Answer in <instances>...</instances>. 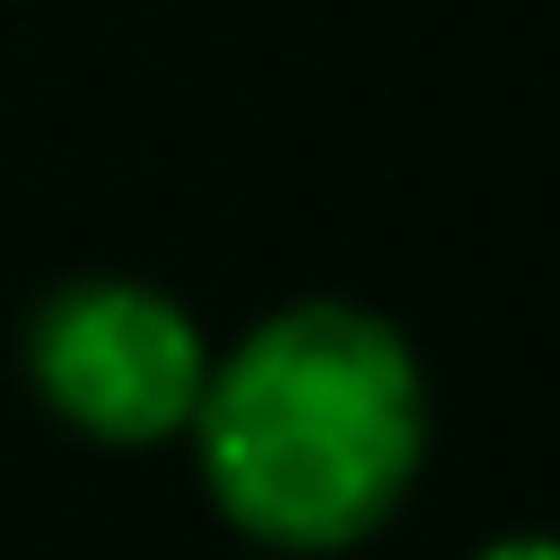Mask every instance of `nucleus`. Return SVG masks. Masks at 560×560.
<instances>
[{"instance_id":"nucleus-1","label":"nucleus","mask_w":560,"mask_h":560,"mask_svg":"<svg viewBox=\"0 0 560 560\" xmlns=\"http://www.w3.org/2000/svg\"><path fill=\"white\" fill-rule=\"evenodd\" d=\"M192 446L219 516L262 551H350L420 481L429 376L385 315L298 298L210 359Z\"/></svg>"},{"instance_id":"nucleus-2","label":"nucleus","mask_w":560,"mask_h":560,"mask_svg":"<svg viewBox=\"0 0 560 560\" xmlns=\"http://www.w3.org/2000/svg\"><path fill=\"white\" fill-rule=\"evenodd\" d=\"M26 376L52 420H70L96 446H158L192 429V402L210 385L201 324L122 271L61 280L26 324Z\"/></svg>"},{"instance_id":"nucleus-3","label":"nucleus","mask_w":560,"mask_h":560,"mask_svg":"<svg viewBox=\"0 0 560 560\" xmlns=\"http://www.w3.org/2000/svg\"><path fill=\"white\" fill-rule=\"evenodd\" d=\"M472 560H560V534H499V542H481Z\"/></svg>"}]
</instances>
